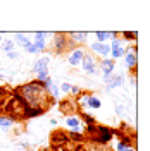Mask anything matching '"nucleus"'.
Instances as JSON below:
<instances>
[{"label":"nucleus","instance_id":"obj_7","mask_svg":"<svg viewBox=\"0 0 150 151\" xmlns=\"http://www.w3.org/2000/svg\"><path fill=\"white\" fill-rule=\"evenodd\" d=\"M52 43H54V50H55V53H62V52H66L67 47H69V40H67V35L66 33H57L54 40H52Z\"/></svg>","mask_w":150,"mask_h":151},{"label":"nucleus","instance_id":"obj_5","mask_svg":"<svg viewBox=\"0 0 150 151\" xmlns=\"http://www.w3.org/2000/svg\"><path fill=\"white\" fill-rule=\"evenodd\" d=\"M98 65V70H102V77H103V83L109 81V77L114 74L116 70V62L112 58H100V62L97 64Z\"/></svg>","mask_w":150,"mask_h":151},{"label":"nucleus","instance_id":"obj_1","mask_svg":"<svg viewBox=\"0 0 150 151\" xmlns=\"http://www.w3.org/2000/svg\"><path fill=\"white\" fill-rule=\"evenodd\" d=\"M14 96H17L23 100V103L28 106L29 110H35V112L45 113L54 105V100L52 96L45 89V86L38 81H31V83H26V84L17 86L14 91H12Z\"/></svg>","mask_w":150,"mask_h":151},{"label":"nucleus","instance_id":"obj_31","mask_svg":"<svg viewBox=\"0 0 150 151\" xmlns=\"http://www.w3.org/2000/svg\"><path fill=\"white\" fill-rule=\"evenodd\" d=\"M122 112H124V106L122 105H116V113L117 115H122Z\"/></svg>","mask_w":150,"mask_h":151},{"label":"nucleus","instance_id":"obj_9","mask_svg":"<svg viewBox=\"0 0 150 151\" xmlns=\"http://www.w3.org/2000/svg\"><path fill=\"white\" fill-rule=\"evenodd\" d=\"M59 110L62 113H66V117H69V115H74V112H78L79 108L76 105L74 98H67V100H62L59 103Z\"/></svg>","mask_w":150,"mask_h":151},{"label":"nucleus","instance_id":"obj_8","mask_svg":"<svg viewBox=\"0 0 150 151\" xmlns=\"http://www.w3.org/2000/svg\"><path fill=\"white\" fill-rule=\"evenodd\" d=\"M83 55H84V48L83 47L71 48L69 53H67V62H69L73 67H78L79 64H81V60H83Z\"/></svg>","mask_w":150,"mask_h":151},{"label":"nucleus","instance_id":"obj_25","mask_svg":"<svg viewBox=\"0 0 150 151\" xmlns=\"http://www.w3.org/2000/svg\"><path fill=\"white\" fill-rule=\"evenodd\" d=\"M79 93H81V89H79L78 86H71V91H69V94H71L73 98H78V96H79Z\"/></svg>","mask_w":150,"mask_h":151},{"label":"nucleus","instance_id":"obj_33","mask_svg":"<svg viewBox=\"0 0 150 151\" xmlns=\"http://www.w3.org/2000/svg\"><path fill=\"white\" fill-rule=\"evenodd\" d=\"M50 125H57V120H55V119H50Z\"/></svg>","mask_w":150,"mask_h":151},{"label":"nucleus","instance_id":"obj_4","mask_svg":"<svg viewBox=\"0 0 150 151\" xmlns=\"http://www.w3.org/2000/svg\"><path fill=\"white\" fill-rule=\"evenodd\" d=\"M81 69H83L84 74L88 76H95L98 74V65H97V60H95V55L93 53H88V52H84L83 55V60H81Z\"/></svg>","mask_w":150,"mask_h":151},{"label":"nucleus","instance_id":"obj_2","mask_svg":"<svg viewBox=\"0 0 150 151\" xmlns=\"http://www.w3.org/2000/svg\"><path fill=\"white\" fill-rule=\"evenodd\" d=\"M5 113L4 115H7L10 117L14 122L16 120H26V112H28V106L23 103V100L17 98V96H14V94H10V98L5 101Z\"/></svg>","mask_w":150,"mask_h":151},{"label":"nucleus","instance_id":"obj_28","mask_svg":"<svg viewBox=\"0 0 150 151\" xmlns=\"http://www.w3.org/2000/svg\"><path fill=\"white\" fill-rule=\"evenodd\" d=\"M5 55H7V58H10V60H17V58H19V53L16 52V50H12V52L5 53Z\"/></svg>","mask_w":150,"mask_h":151},{"label":"nucleus","instance_id":"obj_19","mask_svg":"<svg viewBox=\"0 0 150 151\" xmlns=\"http://www.w3.org/2000/svg\"><path fill=\"white\" fill-rule=\"evenodd\" d=\"M97 55L100 57V58H109V55H111V47H109V43H100V48H98Z\"/></svg>","mask_w":150,"mask_h":151},{"label":"nucleus","instance_id":"obj_32","mask_svg":"<svg viewBox=\"0 0 150 151\" xmlns=\"http://www.w3.org/2000/svg\"><path fill=\"white\" fill-rule=\"evenodd\" d=\"M71 151H88V150H84V148L81 146V144H76V146H74V148H73Z\"/></svg>","mask_w":150,"mask_h":151},{"label":"nucleus","instance_id":"obj_14","mask_svg":"<svg viewBox=\"0 0 150 151\" xmlns=\"http://www.w3.org/2000/svg\"><path fill=\"white\" fill-rule=\"evenodd\" d=\"M116 36H117V33H114V31H97L95 33V38L98 43H109Z\"/></svg>","mask_w":150,"mask_h":151},{"label":"nucleus","instance_id":"obj_30","mask_svg":"<svg viewBox=\"0 0 150 151\" xmlns=\"http://www.w3.org/2000/svg\"><path fill=\"white\" fill-rule=\"evenodd\" d=\"M7 96H10L9 91H7L5 88H2V86H0V98H7Z\"/></svg>","mask_w":150,"mask_h":151},{"label":"nucleus","instance_id":"obj_35","mask_svg":"<svg viewBox=\"0 0 150 151\" xmlns=\"http://www.w3.org/2000/svg\"><path fill=\"white\" fill-rule=\"evenodd\" d=\"M0 43H2V35H0Z\"/></svg>","mask_w":150,"mask_h":151},{"label":"nucleus","instance_id":"obj_27","mask_svg":"<svg viewBox=\"0 0 150 151\" xmlns=\"http://www.w3.org/2000/svg\"><path fill=\"white\" fill-rule=\"evenodd\" d=\"M59 91H62V93L69 94V91H71V84H69V83H62V84H60V89H59Z\"/></svg>","mask_w":150,"mask_h":151},{"label":"nucleus","instance_id":"obj_22","mask_svg":"<svg viewBox=\"0 0 150 151\" xmlns=\"http://www.w3.org/2000/svg\"><path fill=\"white\" fill-rule=\"evenodd\" d=\"M119 36L124 38L122 41H130V40L136 41V38H138V33H136V31H122V33H119Z\"/></svg>","mask_w":150,"mask_h":151},{"label":"nucleus","instance_id":"obj_18","mask_svg":"<svg viewBox=\"0 0 150 151\" xmlns=\"http://www.w3.org/2000/svg\"><path fill=\"white\" fill-rule=\"evenodd\" d=\"M14 125V120L10 119V117H7V115H0V129H4V131H7V129H10Z\"/></svg>","mask_w":150,"mask_h":151},{"label":"nucleus","instance_id":"obj_29","mask_svg":"<svg viewBox=\"0 0 150 151\" xmlns=\"http://www.w3.org/2000/svg\"><path fill=\"white\" fill-rule=\"evenodd\" d=\"M48 36V33H43V31H36L35 33V40H45Z\"/></svg>","mask_w":150,"mask_h":151},{"label":"nucleus","instance_id":"obj_13","mask_svg":"<svg viewBox=\"0 0 150 151\" xmlns=\"http://www.w3.org/2000/svg\"><path fill=\"white\" fill-rule=\"evenodd\" d=\"M66 125L69 131L79 132V129H81V119L78 115H69V117H66Z\"/></svg>","mask_w":150,"mask_h":151},{"label":"nucleus","instance_id":"obj_10","mask_svg":"<svg viewBox=\"0 0 150 151\" xmlns=\"http://www.w3.org/2000/svg\"><path fill=\"white\" fill-rule=\"evenodd\" d=\"M67 40H69V47L74 45V47H81L86 43L88 40V33H79V31H74V33H67Z\"/></svg>","mask_w":150,"mask_h":151},{"label":"nucleus","instance_id":"obj_23","mask_svg":"<svg viewBox=\"0 0 150 151\" xmlns=\"http://www.w3.org/2000/svg\"><path fill=\"white\" fill-rule=\"evenodd\" d=\"M31 43H33V45L36 47L38 53H40V52H45V50H47V40H33Z\"/></svg>","mask_w":150,"mask_h":151},{"label":"nucleus","instance_id":"obj_17","mask_svg":"<svg viewBox=\"0 0 150 151\" xmlns=\"http://www.w3.org/2000/svg\"><path fill=\"white\" fill-rule=\"evenodd\" d=\"M124 55H126V47H121V48H112V50H111V55H109V58H112L114 62H116L117 58H122Z\"/></svg>","mask_w":150,"mask_h":151},{"label":"nucleus","instance_id":"obj_3","mask_svg":"<svg viewBox=\"0 0 150 151\" xmlns=\"http://www.w3.org/2000/svg\"><path fill=\"white\" fill-rule=\"evenodd\" d=\"M112 137H114V131L111 127H107V125H97L95 132L90 136V139L93 142H97V144H100V146L112 141Z\"/></svg>","mask_w":150,"mask_h":151},{"label":"nucleus","instance_id":"obj_21","mask_svg":"<svg viewBox=\"0 0 150 151\" xmlns=\"http://www.w3.org/2000/svg\"><path fill=\"white\" fill-rule=\"evenodd\" d=\"M100 105H102V101H100L95 94H92V96L88 98V101H86V106H88V108H93V110L100 108Z\"/></svg>","mask_w":150,"mask_h":151},{"label":"nucleus","instance_id":"obj_12","mask_svg":"<svg viewBox=\"0 0 150 151\" xmlns=\"http://www.w3.org/2000/svg\"><path fill=\"white\" fill-rule=\"evenodd\" d=\"M48 64H50V55L40 57L36 62L33 64V72H35V74H38V72H42V70L48 69Z\"/></svg>","mask_w":150,"mask_h":151},{"label":"nucleus","instance_id":"obj_36","mask_svg":"<svg viewBox=\"0 0 150 151\" xmlns=\"http://www.w3.org/2000/svg\"><path fill=\"white\" fill-rule=\"evenodd\" d=\"M0 53H2V50H0Z\"/></svg>","mask_w":150,"mask_h":151},{"label":"nucleus","instance_id":"obj_20","mask_svg":"<svg viewBox=\"0 0 150 151\" xmlns=\"http://www.w3.org/2000/svg\"><path fill=\"white\" fill-rule=\"evenodd\" d=\"M14 41L12 40H2V43H0V50L2 52H5V53H9V52H12L14 50Z\"/></svg>","mask_w":150,"mask_h":151},{"label":"nucleus","instance_id":"obj_34","mask_svg":"<svg viewBox=\"0 0 150 151\" xmlns=\"http://www.w3.org/2000/svg\"><path fill=\"white\" fill-rule=\"evenodd\" d=\"M2 79H4V76H2V74H0V81H2Z\"/></svg>","mask_w":150,"mask_h":151},{"label":"nucleus","instance_id":"obj_24","mask_svg":"<svg viewBox=\"0 0 150 151\" xmlns=\"http://www.w3.org/2000/svg\"><path fill=\"white\" fill-rule=\"evenodd\" d=\"M109 47H111V50H112V48H121V47H124V41L119 38V33H117V36H116V38H112V40H111Z\"/></svg>","mask_w":150,"mask_h":151},{"label":"nucleus","instance_id":"obj_16","mask_svg":"<svg viewBox=\"0 0 150 151\" xmlns=\"http://www.w3.org/2000/svg\"><path fill=\"white\" fill-rule=\"evenodd\" d=\"M12 41H14V45H17L19 48H26L29 43H31V40H29L26 35H23V33H17V35L14 36V40H12Z\"/></svg>","mask_w":150,"mask_h":151},{"label":"nucleus","instance_id":"obj_15","mask_svg":"<svg viewBox=\"0 0 150 151\" xmlns=\"http://www.w3.org/2000/svg\"><path fill=\"white\" fill-rule=\"evenodd\" d=\"M67 141V136H66V132H62V131H55L54 134H52V144L55 146V148H60V144H66Z\"/></svg>","mask_w":150,"mask_h":151},{"label":"nucleus","instance_id":"obj_11","mask_svg":"<svg viewBox=\"0 0 150 151\" xmlns=\"http://www.w3.org/2000/svg\"><path fill=\"white\" fill-rule=\"evenodd\" d=\"M122 84H124V77H122V74H112L111 77H109V81L105 83V91L109 93V91H112V89H116V88H121Z\"/></svg>","mask_w":150,"mask_h":151},{"label":"nucleus","instance_id":"obj_6","mask_svg":"<svg viewBox=\"0 0 150 151\" xmlns=\"http://www.w3.org/2000/svg\"><path fill=\"white\" fill-rule=\"evenodd\" d=\"M124 58V64L128 69H131L133 72H136V64H138V48L136 45H131V48H126V55Z\"/></svg>","mask_w":150,"mask_h":151},{"label":"nucleus","instance_id":"obj_26","mask_svg":"<svg viewBox=\"0 0 150 151\" xmlns=\"http://www.w3.org/2000/svg\"><path fill=\"white\" fill-rule=\"evenodd\" d=\"M24 50H26V53H31V55H35V53H38L36 47H35V45H33V43H29L28 47L24 48Z\"/></svg>","mask_w":150,"mask_h":151}]
</instances>
